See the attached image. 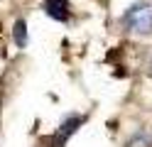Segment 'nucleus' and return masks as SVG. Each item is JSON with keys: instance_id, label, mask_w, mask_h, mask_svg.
Instances as JSON below:
<instances>
[{"instance_id": "2", "label": "nucleus", "mask_w": 152, "mask_h": 147, "mask_svg": "<svg viewBox=\"0 0 152 147\" xmlns=\"http://www.w3.org/2000/svg\"><path fill=\"white\" fill-rule=\"evenodd\" d=\"M44 10L52 20H59V22L69 20V0H47Z\"/></svg>"}, {"instance_id": "1", "label": "nucleus", "mask_w": 152, "mask_h": 147, "mask_svg": "<svg viewBox=\"0 0 152 147\" xmlns=\"http://www.w3.org/2000/svg\"><path fill=\"white\" fill-rule=\"evenodd\" d=\"M125 25L132 29V32L140 34H150L152 32V7L150 5H135L125 12Z\"/></svg>"}, {"instance_id": "4", "label": "nucleus", "mask_w": 152, "mask_h": 147, "mask_svg": "<svg viewBox=\"0 0 152 147\" xmlns=\"http://www.w3.org/2000/svg\"><path fill=\"white\" fill-rule=\"evenodd\" d=\"M15 44L17 47L27 44V25H25V20H17L15 22Z\"/></svg>"}, {"instance_id": "3", "label": "nucleus", "mask_w": 152, "mask_h": 147, "mask_svg": "<svg viewBox=\"0 0 152 147\" xmlns=\"http://www.w3.org/2000/svg\"><path fill=\"white\" fill-rule=\"evenodd\" d=\"M83 123V118H79V115H71V118H66V120L61 123V130H59V135H56V137H59V140L64 142L66 140V137H69L74 130H76V127H79Z\"/></svg>"}]
</instances>
